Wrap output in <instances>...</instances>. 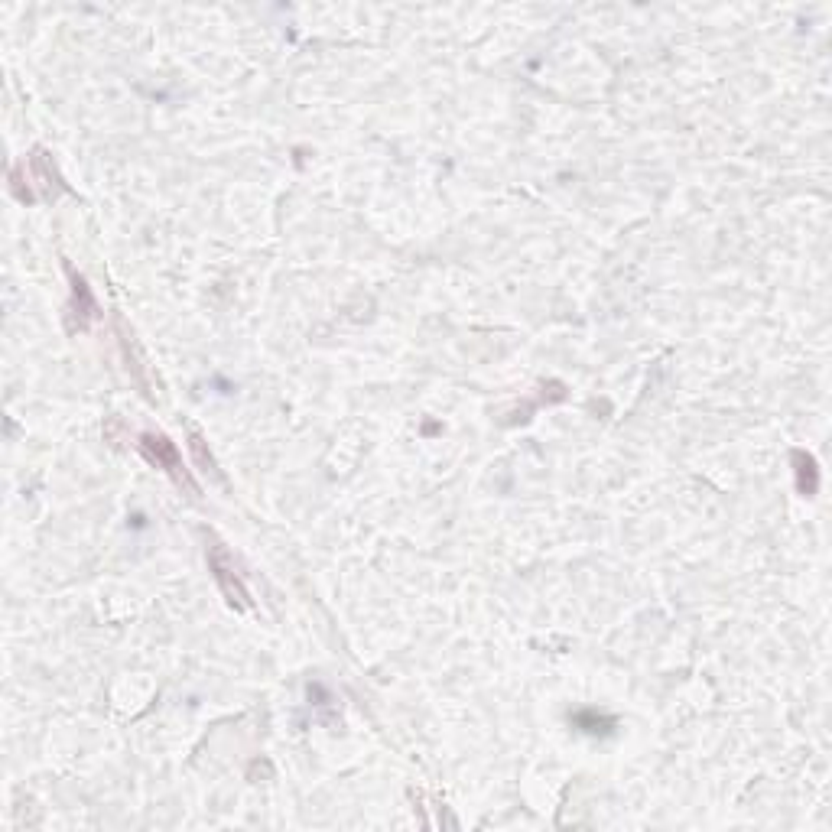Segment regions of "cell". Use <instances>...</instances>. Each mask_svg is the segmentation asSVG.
Masks as SVG:
<instances>
[{
	"label": "cell",
	"mask_w": 832,
	"mask_h": 832,
	"mask_svg": "<svg viewBox=\"0 0 832 832\" xmlns=\"http://www.w3.org/2000/svg\"><path fill=\"white\" fill-rule=\"evenodd\" d=\"M72 277V303H69V329L85 332L91 322L98 319V303L91 296V286L85 283V277H78L75 270H69Z\"/></svg>",
	"instance_id": "3957f363"
},
{
	"label": "cell",
	"mask_w": 832,
	"mask_h": 832,
	"mask_svg": "<svg viewBox=\"0 0 832 832\" xmlns=\"http://www.w3.org/2000/svg\"><path fill=\"white\" fill-rule=\"evenodd\" d=\"M208 566H212V576L218 582L221 595L228 598V605H234V608H247V605H251V595H247L244 582L238 576V566H234V559L225 550V543L212 540V546H208Z\"/></svg>",
	"instance_id": "7a4b0ae2"
},
{
	"label": "cell",
	"mask_w": 832,
	"mask_h": 832,
	"mask_svg": "<svg viewBox=\"0 0 832 832\" xmlns=\"http://www.w3.org/2000/svg\"><path fill=\"white\" fill-rule=\"evenodd\" d=\"M793 465H797V491L806 494V498H813L816 488H819V472H816V459L810 452L797 449L793 452Z\"/></svg>",
	"instance_id": "277c9868"
},
{
	"label": "cell",
	"mask_w": 832,
	"mask_h": 832,
	"mask_svg": "<svg viewBox=\"0 0 832 832\" xmlns=\"http://www.w3.org/2000/svg\"><path fill=\"white\" fill-rule=\"evenodd\" d=\"M572 725H576L579 732H585V735H611L615 732V719H611V715H598L595 709L576 712L572 715Z\"/></svg>",
	"instance_id": "5b68a950"
},
{
	"label": "cell",
	"mask_w": 832,
	"mask_h": 832,
	"mask_svg": "<svg viewBox=\"0 0 832 832\" xmlns=\"http://www.w3.org/2000/svg\"><path fill=\"white\" fill-rule=\"evenodd\" d=\"M137 446H140V452H143V455H147V462H153L156 468H163V472H166L169 478H173L179 488H189L192 494L199 491V488L192 485L189 472H186V468H182V455H179V449H176L173 442H169L163 433H143Z\"/></svg>",
	"instance_id": "6da1fadb"
}]
</instances>
